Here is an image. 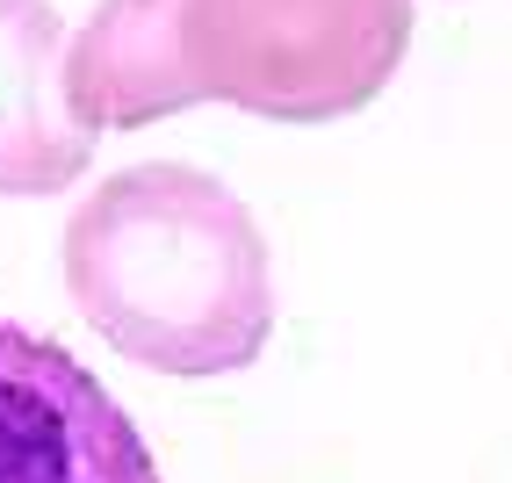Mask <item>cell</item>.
Here are the masks:
<instances>
[{
  "instance_id": "6da1fadb",
  "label": "cell",
  "mask_w": 512,
  "mask_h": 483,
  "mask_svg": "<svg viewBox=\"0 0 512 483\" xmlns=\"http://www.w3.org/2000/svg\"><path fill=\"white\" fill-rule=\"evenodd\" d=\"M412 0H101L65 58L87 130H138L195 101L267 123H339L390 87Z\"/></svg>"
},
{
  "instance_id": "7a4b0ae2",
  "label": "cell",
  "mask_w": 512,
  "mask_h": 483,
  "mask_svg": "<svg viewBox=\"0 0 512 483\" xmlns=\"http://www.w3.org/2000/svg\"><path fill=\"white\" fill-rule=\"evenodd\" d=\"M65 282L116 354L159 375L246 368L275 325L253 210L181 159L130 166L80 202L65 224Z\"/></svg>"
},
{
  "instance_id": "3957f363",
  "label": "cell",
  "mask_w": 512,
  "mask_h": 483,
  "mask_svg": "<svg viewBox=\"0 0 512 483\" xmlns=\"http://www.w3.org/2000/svg\"><path fill=\"white\" fill-rule=\"evenodd\" d=\"M0 483H159L130 411L58 347L0 318Z\"/></svg>"
},
{
  "instance_id": "277c9868",
  "label": "cell",
  "mask_w": 512,
  "mask_h": 483,
  "mask_svg": "<svg viewBox=\"0 0 512 483\" xmlns=\"http://www.w3.org/2000/svg\"><path fill=\"white\" fill-rule=\"evenodd\" d=\"M65 22L51 0H0V195H58L94 159L65 94Z\"/></svg>"
}]
</instances>
